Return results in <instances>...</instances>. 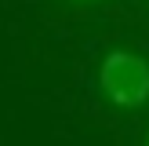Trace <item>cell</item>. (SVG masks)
I'll list each match as a JSON object with an SVG mask.
<instances>
[{"mask_svg":"<svg viewBox=\"0 0 149 146\" xmlns=\"http://www.w3.org/2000/svg\"><path fill=\"white\" fill-rule=\"evenodd\" d=\"M87 4H91V0H87Z\"/></svg>","mask_w":149,"mask_h":146,"instance_id":"cell-3","label":"cell"},{"mask_svg":"<svg viewBox=\"0 0 149 146\" xmlns=\"http://www.w3.org/2000/svg\"><path fill=\"white\" fill-rule=\"evenodd\" d=\"M98 80L109 102H116L124 110L149 102V62L135 51H109L98 66Z\"/></svg>","mask_w":149,"mask_h":146,"instance_id":"cell-1","label":"cell"},{"mask_svg":"<svg viewBox=\"0 0 149 146\" xmlns=\"http://www.w3.org/2000/svg\"><path fill=\"white\" fill-rule=\"evenodd\" d=\"M146 142H149V131H146Z\"/></svg>","mask_w":149,"mask_h":146,"instance_id":"cell-2","label":"cell"}]
</instances>
